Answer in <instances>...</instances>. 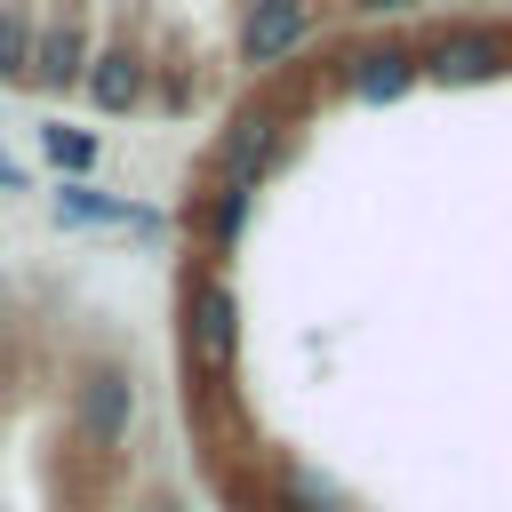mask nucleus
<instances>
[{"label":"nucleus","mask_w":512,"mask_h":512,"mask_svg":"<svg viewBox=\"0 0 512 512\" xmlns=\"http://www.w3.org/2000/svg\"><path fill=\"white\" fill-rule=\"evenodd\" d=\"M48 208H56V224H128V232H168L160 208H144V200H128V192H96V184H56Z\"/></svg>","instance_id":"obj_9"},{"label":"nucleus","mask_w":512,"mask_h":512,"mask_svg":"<svg viewBox=\"0 0 512 512\" xmlns=\"http://www.w3.org/2000/svg\"><path fill=\"white\" fill-rule=\"evenodd\" d=\"M144 88H152V64H144L128 40H96V48H88L80 96H88L96 112H136V104H144Z\"/></svg>","instance_id":"obj_6"},{"label":"nucleus","mask_w":512,"mask_h":512,"mask_svg":"<svg viewBox=\"0 0 512 512\" xmlns=\"http://www.w3.org/2000/svg\"><path fill=\"white\" fill-rule=\"evenodd\" d=\"M40 152H48L56 184H88L96 160H104V136L96 128H72V120H40Z\"/></svg>","instance_id":"obj_11"},{"label":"nucleus","mask_w":512,"mask_h":512,"mask_svg":"<svg viewBox=\"0 0 512 512\" xmlns=\"http://www.w3.org/2000/svg\"><path fill=\"white\" fill-rule=\"evenodd\" d=\"M176 352H184V376L200 392H216L240 360V296L216 264H192L176 288Z\"/></svg>","instance_id":"obj_1"},{"label":"nucleus","mask_w":512,"mask_h":512,"mask_svg":"<svg viewBox=\"0 0 512 512\" xmlns=\"http://www.w3.org/2000/svg\"><path fill=\"white\" fill-rule=\"evenodd\" d=\"M360 16H408V8H424V0H352Z\"/></svg>","instance_id":"obj_14"},{"label":"nucleus","mask_w":512,"mask_h":512,"mask_svg":"<svg viewBox=\"0 0 512 512\" xmlns=\"http://www.w3.org/2000/svg\"><path fill=\"white\" fill-rule=\"evenodd\" d=\"M0 192H32V176H24V168H16L8 152H0Z\"/></svg>","instance_id":"obj_15"},{"label":"nucleus","mask_w":512,"mask_h":512,"mask_svg":"<svg viewBox=\"0 0 512 512\" xmlns=\"http://www.w3.org/2000/svg\"><path fill=\"white\" fill-rule=\"evenodd\" d=\"M128 424H136V376H128L120 360H96V368L72 384V440L96 448V456H112V448L128 440Z\"/></svg>","instance_id":"obj_3"},{"label":"nucleus","mask_w":512,"mask_h":512,"mask_svg":"<svg viewBox=\"0 0 512 512\" xmlns=\"http://www.w3.org/2000/svg\"><path fill=\"white\" fill-rule=\"evenodd\" d=\"M32 8L24 0H0V88H24V64H32Z\"/></svg>","instance_id":"obj_13"},{"label":"nucleus","mask_w":512,"mask_h":512,"mask_svg":"<svg viewBox=\"0 0 512 512\" xmlns=\"http://www.w3.org/2000/svg\"><path fill=\"white\" fill-rule=\"evenodd\" d=\"M248 208H256V192H240V184H200V192H192V232H200V248L224 256V248L248 232Z\"/></svg>","instance_id":"obj_10"},{"label":"nucleus","mask_w":512,"mask_h":512,"mask_svg":"<svg viewBox=\"0 0 512 512\" xmlns=\"http://www.w3.org/2000/svg\"><path fill=\"white\" fill-rule=\"evenodd\" d=\"M88 24L72 16V8H56V16H40L32 24V64H24V88H40V96H72L80 88V72H88Z\"/></svg>","instance_id":"obj_4"},{"label":"nucleus","mask_w":512,"mask_h":512,"mask_svg":"<svg viewBox=\"0 0 512 512\" xmlns=\"http://www.w3.org/2000/svg\"><path fill=\"white\" fill-rule=\"evenodd\" d=\"M280 152H288V112H280L272 96H248V104L224 112V128H216V144H208V184L256 192V184L280 168Z\"/></svg>","instance_id":"obj_2"},{"label":"nucleus","mask_w":512,"mask_h":512,"mask_svg":"<svg viewBox=\"0 0 512 512\" xmlns=\"http://www.w3.org/2000/svg\"><path fill=\"white\" fill-rule=\"evenodd\" d=\"M416 80H424L416 72V48H400V40H376V48H352L344 56V88L360 104H400Z\"/></svg>","instance_id":"obj_8"},{"label":"nucleus","mask_w":512,"mask_h":512,"mask_svg":"<svg viewBox=\"0 0 512 512\" xmlns=\"http://www.w3.org/2000/svg\"><path fill=\"white\" fill-rule=\"evenodd\" d=\"M272 512H344V488L328 472H312V464H288L272 480Z\"/></svg>","instance_id":"obj_12"},{"label":"nucleus","mask_w":512,"mask_h":512,"mask_svg":"<svg viewBox=\"0 0 512 512\" xmlns=\"http://www.w3.org/2000/svg\"><path fill=\"white\" fill-rule=\"evenodd\" d=\"M416 72L440 80V88H480V80L504 72V40H496V32H440V40L416 56Z\"/></svg>","instance_id":"obj_7"},{"label":"nucleus","mask_w":512,"mask_h":512,"mask_svg":"<svg viewBox=\"0 0 512 512\" xmlns=\"http://www.w3.org/2000/svg\"><path fill=\"white\" fill-rule=\"evenodd\" d=\"M304 40H312V0H248V16H240V64L248 72L288 64Z\"/></svg>","instance_id":"obj_5"},{"label":"nucleus","mask_w":512,"mask_h":512,"mask_svg":"<svg viewBox=\"0 0 512 512\" xmlns=\"http://www.w3.org/2000/svg\"><path fill=\"white\" fill-rule=\"evenodd\" d=\"M144 512H184V504H144Z\"/></svg>","instance_id":"obj_16"}]
</instances>
